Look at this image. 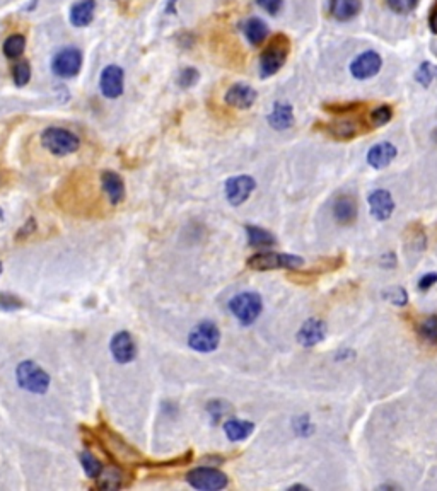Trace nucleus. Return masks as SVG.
I'll use <instances>...</instances> for the list:
<instances>
[{
    "mask_svg": "<svg viewBox=\"0 0 437 491\" xmlns=\"http://www.w3.org/2000/svg\"><path fill=\"white\" fill-rule=\"evenodd\" d=\"M255 430V423L248 420H228L224 423V431L231 442H239L250 437Z\"/></svg>",
    "mask_w": 437,
    "mask_h": 491,
    "instance_id": "24",
    "label": "nucleus"
},
{
    "mask_svg": "<svg viewBox=\"0 0 437 491\" xmlns=\"http://www.w3.org/2000/svg\"><path fill=\"white\" fill-rule=\"evenodd\" d=\"M22 307V302L17 297L10 294H2L0 295V309L3 311H14V309Z\"/></svg>",
    "mask_w": 437,
    "mask_h": 491,
    "instance_id": "39",
    "label": "nucleus"
},
{
    "mask_svg": "<svg viewBox=\"0 0 437 491\" xmlns=\"http://www.w3.org/2000/svg\"><path fill=\"white\" fill-rule=\"evenodd\" d=\"M248 244L251 247H272L275 246L277 239L272 232L258 227V225H246Z\"/></svg>",
    "mask_w": 437,
    "mask_h": 491,
    "instance_id": "25",
    "label": "nucleus"
},
{
    "mask_svg": "<svg viewBox=\"0 0 437 491\" xmlns=\"http://www.w3.org/2000/svg\"><path fill=\"white\" fill-rule=\"evenodd\" d=\"M229 309L243 326H251L263 311L262 297L257 292H243L234 295L229 302Z\"/></svg>",
    "mask_w": 437,
    "mask_h": 491,
    "instance_id": "2",
    "label": "nucleus"
},
{
    "mask_svg": "<svg viewBox=\"0 0 437 491\" xmlns=\"http://www.w3.org/2000/svg\"><path fill=\"white\" fill-rule=\"evenodd\" d=\"M26 50V38L22 35H12L3 43V55L7 58H19Z\"/></svg>",
    "mask_w": 437,
    "mask_h": 491,
    "instance_id": "27",
    "label": "nucleus"
},
{
    "mask_svg": "<svg viewBox=\"0 0 437 491\" xmlns=\"http://www.w3.org/2000/svg\"><path fill=\"white\" fill-rule=\"evenodd\" d=\"M218 343H221V331L212 321H203L197 324L188 334V345L191 350L200 353H210L217 350Z\"/></svg>",
    "mask_w": 437,
    "mask_h": 491,
    "instance_id": "7",
    "label": "nucleus"
},
{
    "mask_svg": "<svg viewBox=\"0 0 437 491\" xmlns=\"http://www.w3.org/2000/svg\"><path fill=\"white\" fill-rule=\"evenodd\" d=\"M379 263H381V267H384V268H393V267H396V256L393 253L384 254V256H381Z\"/></svg>",
    "mask_w": 437,
    "mask_h": 491,
    "instance_id": "42",
    "label": "nucleus"
},
{
    "mask_svg": "<svg viewBox=\"0 0 437 491\" xmlns=\"http://www.w3.org/2000/svg\"><path fill=\"white\" fill-rule=\"evenodd\" d=\"M123 69L118 67V65H108V67L103 70L101 79H99L101 92L110 99L120 98L123 94Z\"/></svg>",
    "mask_w": 437,
    "mask_h": 491,
    "instance_id": "12",
    "label": "nucleus"
},
{
    "mask_svg": "<svg viewBox=\"0 0 437 491\" xmlns=\"http://www.w3.org/2000/svg\"><path fill=\"white\" fill-rule=\"evenodd\" d=\"M305 265V260L301 256L287 253H273V251H265V253L253 254L248 260V267L257 271H268V269H295Z\"/></svg>",
    "mask_w": 437,
    "mask_h": 491,
    "instance_id": "3",
    "label": "nucleus"
},
{
    "mask_svg": "<svg viewBox=\"0 0 437 491\" xmlns=\"http://www.w3.org/2000/svg\"><path fill=\"white\" fill-rule=\"evenodd\" d=\"M417 333L429 345H437V314L425 317L417 328Z\"/></svg>",
    "mask_w": 437,
    "mask_h": 491,
    "instance_id": "26",
    "label": "nucleus"
},
{
    "mask_svg": "<svg viewBox=\"0 0 437 491\" xmlns=\"http://www.w3.org/2000/svg\"><path fill=\"white\" fill-rule=\"evenodd\" d=\"M101 190L108 197L111 205H118L125 198V184L120 175L114 171H105L101 175Z\"/></svg>",
    "mask_w": 437,
    "mask_h": 491,
    "instance_id": "17",
    "label": "nucleus"
},
{
    "mask_svg": "<svg viewBox=\"0 0 437 491\" xmlns=\"http://www.w3.org/2000/svg\"><path fill=\"white\" fill-rule=\"evenodd\" d=\"M282 3L284 0H257V6L270 16H277L282 9Z\"/></svg>",
    "mask_w": 437,
    "mask_h": 491,
    "instance_id": "38",
    "label": "nucleus"
},
{
    "mask_svg": "<svg viewBox=\"0 0 437 491\" xmlns=\"http://www.w3.org/2000/svg\"><path fill=\"white\" fill-rule=\"evenodd\" d=\"M362 106H364V102H335V105H325V111L342 114L355 111V109L362 108Z\"/></svg>",
    "mask_w": 437,
    "mask_h": 491,
    "instance_id": "36",
    "label": "nucleus"
},
{
    "mask_svg": "<svg viewBox=\"0 0 437 491\" xmlns=\"http://www.w3.org/2000/svg\"><path fill=\"white\" fill-rule=\"evenodd\" d=\"M362 9L361 0H329V14L333 19L347 23L359 16Z\"/></svg>",
    "mask_w": 437,
    "mask_h": 491,
    "instance_id": "18",
    "label": "nucleus"
},
{
    "mask_svg": "<svg viewBox=\"0 0 437 491\" xmlns=\"http://www.w3.org/2000/svg\"><path fill=\"white\" fill-rule=\"evenodd\" d=\"M383 67V58L377 51L366 50L350 62L349 70L352 77L357 80H368L376 77Z\"/></svg>",
    "mask_w": 437,
    "mask_h": 491,
    "instance_id": "8",
    "label": "nucleus"
},
{
    "mask_svg": "<svg viewBox=\"0 0 437 491\" xmlns=\"http://www.w3.org/2000/svg\"><path fill=\"white\" fill-rule=\"evenodd\" d=\"M381 295H383L384 301L391 302V304L398 305V307H403V305H406V302H409V294H406V290L398 285L390 287V289H384Z\"/></svg>",
    "mask_w": 437,
    "mask_h": 491,
    "instance_id": "31",
    "label": "nucleus"
},
{
    "mask_svg": "<svg viewBox=\"0 0 437 491\" xmlns=\"http://www.w3.org/2000/svg\"><path fill=\"white\" fill-rule=\"evenodd\" d=\"M369 212L376 220L384 222L390 219L395 212V200L388 190H376L369 195Z\"/></svg>",
    "mask_w": 437,
    "mask_h": 491,
    "instance_id": "11",
    "label": "nucleus"
},
{
    "mask_svg": "<svg viewBox=\"0 0 437 491\" xmlns=\"http://www.w3.org/2000/svg\"><path fill=\"white\" fill-rule=\"evenodd\" d=\"M291 53V39L285 35H275L260 55V77L268 79L275 75L287 62Z\"/></svg>",
    "mask_w": 437,
    "mask_h": 491,
    "instance_id": "1",
    "label": "nucleus"
},
{
    "mask_svg": "<svg viewBox=\"0 0 437 491\" xmlns=\"http://www.w3.org/2000/svg\"><path fill=\"white\" fill-rule=\"evenodd\" d=\"M437 79V65L431 62H422L415 72V80L422 87H429Z\"/></svg>",
    "mask_w": 437,
    "mask_h": 491,
    "instance_id": "28",
    "label": "nucleus"
},
{
    "mask_svg": "<svg viewBox=\"0 0 437 491\" xmlns=\"http://www.w3.org/2000/svg\"><path fill=\"white\" fill-rule=\"evenodd\" d=\"M429 29H431L434 35H437V0L434 7L431 9V14H429Z\"/></svg>",
    "mask_w": 437,
    "mask_h": 491,
    "instance_id": "41",
    "label": "nucleus"
},
{
    "mask_svg": "<svg viewBox=\"0 0 437 491\" xmlns=\"http://www.w3.org/2000/svg\"><path fill=\"white\" fill-rule=\"evenodd\" d=\"M289 490H306L307 491L309 488H307V486H302V485H292Z\"/></svg>",
    "mask_w": 437,
    "mask_h": 491,
    "instance_id": "43",
    "label": "nucleus"
},
{
    "mask_svg": "<svg viewBox=\"0 0 437 491\" xmlns=\"http://www.w3.org/2000/svg\"><path fill=\"white\" fill-rule=\"evenodd\" d=\"M398 156V149L390 142H381L372 145L368 152V164L374 169H384Z\"/></svg>",
    "mask_w": 437,
    "mask_h": 491,
    "instance_id": "16",
    "label": "nucleus"
},
{
    "mask_svg": "<svg viewBox=\"0 0 437 491\" xmlns=\"http://www.w3.org/2000/svg\"><path fill=\"white\" fill-rule=\"evenodd\" d=\"M294 431L299 435V437H309L314 431L313 423H311L309 416L301 415L294 420Z\"/></svg>",
    "mask_w": 437,
    "mask_h": 491,
    "instance_id": "35",
    "label": "nucleus"
},
{
    "mask_svg": "<svg viewBox=\"0 0 437 491\" xmlns=\"http://www.w3.org/2000/svg\"><path fill=\"white\" fill-rule=\"evenodd\" d=\"M333 217L339 224L349 225L357 219V203L350 197H339L333 205Z\"/></svg>",
    "mask_w": 437,
    "mask_h": 491,
    "instance_id": "22",
    "label": "nucleus"
},
{
    "mask_svg": "<svg viewBox=\"0 0 437 491\" xmlns=\"http://www.w3.org/2000/svg\"><path fill=\"white\" fill-rule=\"evenodd\" d=\"M111 353L118 364H128L137 355V346L132 334L127 331H120L111 339Z\"/></svg>",
    "mask_w": 437,
    "mask_h": 491,
    "instance_id": "15",
    "label": "nucleus"
},
{
    "mask_svg": "<svg viewBox=\"0 0 437 491\" xmlns=\"http://www.w3.org/2000/svg\"><path fill=\"white\" fill-rule=\"evenodd\" d=\"M0 273H2V265H0Z\"/></svg>",
    "mask_w": 437,
    "mask_h": 491,
    "instance_id": "44",
    "label": "nucleus"
},
{
    "mask_svg": "<svg viewBox=\"0 0 437 491\" xmlns=\"http://www.w3.org/2000/svg\"><path fill=\"white\" fill-rule=\"evenodd\" d=\"M255 188H257V181L251 178L250 175L232 176V178L225 181V200L231 203L232 206L243 205L251 197Z\"/></svg>",
    "mask_w": 437,
    "mask_h": 491,
    "instance_id": "10",
    "label": "nucleus"
},
{
    "mask_svg": "<svg viewBox=\"0 0 437 491\" xmlns=\"http://www.w3.org/2000/svg\"><path fill=\"white\" fill-rule=\"evenodd\" d=\"M42 145L48 152L55 154V156H69L74 154L80 145L79 136L74 135L72 132L65 130V128H46L42 135Z\"/></svg>",
    "mask_w": 437,
    "mask_h": 491,
    "instance_id": "4",
    "label": "nucleus"
},
{
    "mask_svg": "<svg viewBox=\"0 0 437 491\" xmlns=\"http://www.w3.org/2000/svg\"><path fill=\"white\" fill-rule=\"evenodd\" d=\"M224 101L225 105L232 106V108L248 109L255 105V101H257V91H255L251 86H248V84L238 82L234 84V86L229 87L224 96Z\"/></svg>",
    "mask_w": 437,
    "mask_h": 491,
    "instance_id": "14",
    "label": "nucleus"
},
{
    "mask_svg": "<svg viewBox=\"0 0 437 491\" xmlns=\"http://www.w3.org/2000/svg\"><path fill=\"white\" fill-rule=\"evenodd\" d=\"M17 382L22 389L35 394H44L50 387V375L35 361H22L17 367Z\"/></svg>",
    "mask_w": 437,
    "mask_h": 491,
    "instance_id": "5",
    "label": "nucleus"
},
{
    "mask_svg": "<svg viewBox=\"0 0 437 491\" xmlns=\"http://www.w3.org/2000/svg\"><path fill=\"white\" fill-rule=\"evenodd\" d=\"M243 33L251 45L258 46L262 45L266 39V36H268V28H266V24L263 23L260 17H250V19L244 21Z\"/></svg>",
    "mask_w": 437,
    "mask_h": 491,
    "instance_id": "23",
    "label": "nucleus"
},
{
    "mask_svg": "<svg viewBox=\"0 0 437 491\" xmlns=\"http://www.w3.org/2000/svg\"><path fill=\"white\" fill-rule=\"evenodd\" d=\"M80 67H83V53L77 48H65V50L58 51L51 62V70L55 75L62 77V79L76 77Z\"/></svg>",
    "mask_w": 437,
    "mask_h": 491,
    "instance_id": "9",
    "label": "nucleus"
},
{
    "mask_svg": "<svg viewBox=\"0 0 437 491\" xmlns=\"http://www.w3.org/2000/svg\"><path fill=\"white\" fill-rule=\"evenodd\" d=\"M320 130H323L325 134H328L332 139L336 140H350L355 139L361 132V128L357 127V123L352 120H340V121H332V123L325 125V127H320Z\"/></svg>",
    "mask_w": 437,
    "mask_h": 491,
    "instance_id": "20",
    "label": "nucleus"
},
{
    "mask_svg": "<svg viewBox=\"0 0 437 491\" xmlns=\"http://www.w3.org/2000/svg\"><path fill=\"white\" fill-rule=\"evenodd\" d=\"M386 3L395 14H410L417 9L418 0H386Z\"/></svg>",
    "mask_w": 437,
    "mask_h": 491,
    "instance_id": "34",
    "label": "nucleus"
},
{
    "mask_svg": "<svg viewBox=\"0 0 437 491\" xmlns=\"http://www.w3.org/2000/svg\"><path fill=\"white\" fill-rule=\"evenodd\" d=\"M198 79H200L198 70L194 67H187L181 70L180 75H178V86L183 87V89H188V87H194L195 84L198 82Z\"/></svg>",
    "mask_w": 437,
    "mask_h": 491,
    "instance_id": "33",
    "label": "nucleus"
},
{
    "mask_svg": "<svg viewBox=\"0 0 437 491\" xmlns=\"http://www.w3.org/2000/svg\"><path fill=\"white\" fill-rule=\"evenodd\" d=\"M207 411L210 413V416H212V422H218L221 418H224L225 415L229 413V404L224 401H212L209 402V406H207Z\"/></svg>",
    "mask_w": 437,
    "mask_h": 491,
    "instance_id": "37",
    "label": "nucleus"
},
{
    "mask_svg": "<svg viewBox=\"0 0 437 491\" xmlns=\"http://www.w3.org/2000/svg\"><path fill=\"white\" fill-rule=\"evenodd\" d=\"M187 481L191 488L200 491H218L229 485L228 476L216 467H195L187 474Z\"/></svg>",
    "mask_w": 437,
    "mask_h": 491,
    "instance_id": "6",
    "label": "nucleus"
},
{
    "mask_svg": "<svg viewBox=\"0 0 437 491\" xmlns=\"http://www.w3.org/2000/svg\"><path fill=\"white\" fill-rule=\"evenodd\" d=\"M80 463H83L84 471H86V474L91 479H96L101 476V472H103L101 463H99V461L96 459V457L92 456L89 450H83V454H80Z\"/></svg>",
    "mask_w": 437,
    "mask_h": 491,
    "instance_id": "29",
    "label": "nucleus"
},
{
    "mask_svg": "<svg viewBox=\"0 0 437 491\" xmlns=\"http://www.w3.org/2000/svg\"><path fill=\"white\" fill-rule=\"evenodd\" d=\"M393 118V108L390 105H381L377 108H374L371 114H369V120H371L372 127L379 128L384 127L386 123H390V120Z\"/></svg>",
    "mask_w": 437,
    "mask_h": 491,
    "instance_id": "30",
    "label": "nucleus"
},
{
    "mask_svg": "<svg viewBox=\"0 0 437 491\" xmlns=\"http://www.w3.org/2000/svg\"><path fill=\"white\" fill-rule=\"evenodd\" d=\"M12 79L16 82V86H26L31 79V67H29V62L19 60L16 65L12 67Z\"/></svg>",
    "mask_w": 437,
    "mask_h": 491,
    "instance_id": "32",
    "label": "nucleus"
},
{
    "mask_svg": "<svg viewBox=\"0 0 437 491\" xmlns=\"http://www.w3.org/2000/svg\"><path fill=\"white\" fill-rule=\"evenodd\" d=\"M96 12V0H79L70 9V23L77 28L91 24L94 19Z\"/></svg>",
    "mask_w": 437,
    "mask_h": 491,
    "instance_id": "21",
    "label": "nucleus"
},
{
    "mask_svg": "<svg viewBox=\"0 0 437 491\" xmlns=\"http://www.w3.org/2000/svg\"><path fill=\"white\" fill-rule=\"evenodd\" d=\"M266 121H268V125L273 130H287V128H291L292 125H294V111H292V106L287 105V102H275L272 113L266 116Z\"/></svg>",
    "mask_w": 437,
    "mask_h": 491,
    "instance_id": "19",
    "label": "nucleus"
},
{
    "mask_svg": "<svg viewBox=\"0 0 437 491\" xmlns=\"http://www.w3.org/2000/svg\"><path fill=\"white\" fill-rule=\"evenodd\" d=\"M325 338H327V324H325V321L316 319V317H309V319L305 321L298 333V341L306 348L316 346Z\"/></svg>",
    "mask_w": 437,
    "mask_h": 491,
    "instance_id": "13",
    "label": "nucleus"
},
{
    "mask_svg": "<svg viewBox=\"0 0 437 491\" xmlns=\"http://www.w3.org/2000/svg\"><path fill=\"white\" fill-rule=\"evenodd\" d=\"M437 283V273H427V275L422 276L420 280H418V290L420 292H427L431 290V287H434Z\"/></svg>",
    "mask_w": 437,
    "mask_h": 491,
    "instance_id": "40",
    "label": "nucleus"
}]
</instances>
